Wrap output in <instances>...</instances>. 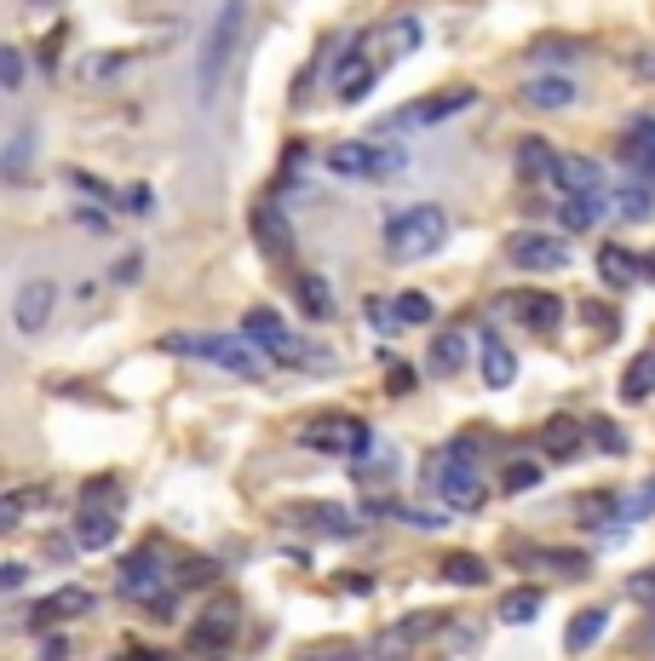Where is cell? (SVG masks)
<instances>
[{"label": "cell", "mask_w": 655, "mask_h": 661, "mask_svg": "<svg viewBox=\"0 0 655 661\" xmlns=\"http://www.w3.org/2000/svg\"><path fill=\"white\" fill-rule=\"evenodd\" d=\"M34 501H47V489H41V494H34V489H23V494H0V535H12Z\"/></svg>", "instance_id": "cell-35"}, {"label": "cell", "mask_w": 655, "mask_h": 661, "mask_svg": "<svg viewBox=\"0 0 655 661\" xmlns=\"http://www.w3.org/2000/svg\"><path fill=\"white\" fill-rule=\"evenodd\" d=\"M426 483H431V494L448 507V512H477L483 507V478H477V443L472 438H455L448 449H437L431 460H426Z\"/></svg>", "instance_id": "cell-2"}, {"label": "cell", "mask_w": 655, "mask_h": 661, "mask_svg": "<svg viewBox=\"0 0 655 661\" xmlns=\"http://www.w3.org/2000/svg\"><path fill=\"white\" fill-rule=\"evenodd\" d=\"M448 242V213L443 208H408V213H397L391 224H386V253L397 259V264H408V259H431L437 248Z\"/></svg>", "instance_id": "cell-3"}, {"label": "cell", "mask_w": 655, "mask_h": 661, "mask_svg": "<svg viewBox=\"0 0 655 661\" xmlns=\"http://www.w3.org/2000/svg\"><path fill=\"white\" fill-rule=\"evenodd\" d=\"M540 443H546V454L569 460V454H580V425L575 420H552L546 432H540Z\"/></svg>", "instance_id": "cell-33"}, {"label": "cell", "mask_w": 655, "mask_h": 661, "mask_svg": "<svg viewBox=\"0 0 655 661\" xmlns=\"http://www.w3.org/2000/svg\"><path fill=\"white\" fill-rule=\"evenodd\" d=\"M391 317H397V322H408V328H426V322H431V300H426V293H397Z\"/></svg>", "instance_id": "cell-36"}, {"label": "cell", "mask_w": 655, "mask_h": 661, "mask_svg": "<svg viewBox=\"0 0 655 661\" xmlns=\"http://www.w3.org/2000/svg\"><path fill=\"white\" fill-rule=\"evenodd\" d=\"M535 483H540V467H535V460H512L506 478H500L506 494H524V489H535Z\"/></svg>", "instance_id": "cell-38"}, {"label": "cell", "mask_w": 655, "mask_h": 661, "mask_svg": "<svg viewBox=\"0 0 655 661\" xmlns=\"http://www.w3.org/2000/svg\"><path fill=\"white\" fill-rule=\"evenodd\" d=\"M443 575L455 581V587H483V581H489V564H483L477 552H448L443 558Z\"/></svg>", "instance_id": "cell-30"}, {"label": "cell", "mask_w": 655, "mask_h": 661, "mask_svg": "<svg viewBox=\"0 0 655 661\" xmlns=\"http://www.w3.org/2000/svg\"><path fill=\"white\" fill-rule=\"evenodd\" d=\"M386 76V63H379L368 52V41H351V52L339 58V70H334V92H339V104H363V98L374 92V81Z\"/></svg>", "instance_id": "cell-9"}, {"label": "cell", "mask_w": 655, "mask_h": 661, "mask_svg": "<svg viewBox=\"0 0 655 661\" xmlns=\"http://www.w3.org/2000/svg\"><path fill=\"white\" fill-rule=\"evenodd\" d=\"M506 259L517 264V271H564V264L575 259L569 237H552V230H517V237L506 242Z\"/></svg>", "instance_id": "cell-7"}, {"label": "cell", "mask_w": 655, "mask_h": 661, "mask_svg": "<svg viewBox=\"0 0 655 661\" xmlns=\"http://www.w3.org/2000/svg\"><path fill=\"white\" fill-rule=\"evenodd\" d=\"M621 391H627V403H644V397H655V345L638 351L627 362V374H621Z\"/></svg>", "instance_id": "cell-24"}, {"label": "cell", "mask_w": 655, "mask_h": 661, "mask_svg": "<svg viewBox=\"0 0 655 661\" xmlns=\"http://www.w3.org/2000/svg\"><path fill=\"white\" fill-rule=\"evenodd\" d=\"M593 432H598V449H604V454H627V438H621V425L598 420V425H593Z\"/></svg>", "instance_id": "cell-42"}, {"label": "cell", "mask_w": 655, "mask_h": 661, "mask_svg": "<svg viewBox=\"0 0 655 661\" xmlns=\"http://www.w3.org/2000/svg\"><path fill=\"white\" fill-rule=\"evenodd\" d=\"M328 168H334L339 179H391V173L408 168V150H397V144H368V139H345V144L328 150Z\"/></svg>", "instance_id": "cell-4"}, {"label": "cell", "mask_w": 655, "mask_h": 661, "mask_svg": "<svg viewBox=\"0 0 655 661\" xmlns=\"http://www.w3.org/2000/svg\"><path fill=\"white\" fill-rule=\"evenodd\" d=\"M0 87H23V52L18 47H0Z\"/></svg>", "instance_id": "cell-40"}, {"label": "cell", "mask_w": 655, "mask_h": 661, "mask_svg": "<svg viewBox=\"0 0 655 661\" xmlns=\"http://www.w3.org/2000/svg\"><path fill=\"white\" fill-rule=\"evenodd\" d=\"M294 288H299V306L310 317H334V293H328L322 277H294Z\"/></svg>", "instance_id": "cell-34"}, {"label": "cell", "mask_w": 655, "mask_h": 661, "mask_svg": "<svg viewBox=\"0 0 655 661\" xmlns=\"http://www.w3.org/2000/svg\"><path fill=\"white\" fill-rule=\"evenodd\" d=\"M540 587H517V592H506V599H500V621L506 627H524V621H535L540 615Z\"/></svg>", "instance_id": "cell-29"}, {"label": "cell", "mask_w": 655, "mask_h": 661, "mask_svg": "<svg viewBox=\"0 0 655 661\" xmlns=\"http://www.w3.org/2000/svg\"><path fill=\"white\" fill-rule=\"evenodd\" d=\"M477 357H483V385L506 391V385L517 380V357H512V345H506V340L483 334V340H477Z\"/></svg>", "instance_id": "cell-19"}, {"label": "cell", "mask_w": 655, "mask_h": 661, "mask_svg": "<svg viewBox=\"0 0 655 661\" xmlns=\"http://www.w3.org/2000/svg\"><path fill=\"white\" fill-rule=\"evenodd\" d=\"M121 587H127V599L150 604V610H156V621H172V575H167L161 564H156L150 552L127 558V570H121Z\"/></svg>", "instance_id": "cell-8"}, {"label": "cell", "mask_w": 655, "mask_h": 661, "mask_svg": "<svg viewBox=\"0 0 655 661\" xmlns=\"http://www.w3.org/2000/svg\"><path fill=\"white\" fill-rule=\"evenodd\" d=\"M615 512H621V501H615L609 489H598V494H580V518H586V523H604V518L615 523Z\"/></svg>", "instance_id": "cell-37"}, {"label": "cell", "mask_w": 655, "mask_h": 661, "mask_svg": "<svg viewBox=\"0 0 655 661\" xmlns=\"http://www.w3.org/2000/svg\"><path fill=\"white\" fill-rule=\"evenodd\" d=\"M604 621H609V610H598V604H593V610H580V615L569 621V633H564V650H575V655H580V650H593L598 633H604Z\"/></svg>", "instance_id": "cell-27"}, {"label": "cell", "mask_w": 655, "mask_h": 661, "mask_svg": "<svg viewBox=\"0 0 655 661\" xmlns=\"http://www.w3.org/2000/svg\"><path fill=\"white\" fill-rule=\"evenodd\" d=\"M230 627H236V610H230V604L207 610V621H201V627H190V650H219V644L230 639Z\"/></svg>", "instance_id": "cell-25"}, {"label": "cell", "mask_w": 655, "mask_h": 661, "mask_svg": "<svg viewBox=\"0 0 655 661\" xmlns=\"http://www.w3.org/2000/svg\"><path fill=\"white\" fill-rule=\"evenodd\" d=\"M254 230H259L265 253H276V259L294 253V230H288V219H282V208H276V202H265V208L254 213Z\"/></svg>", "instance_id": "cell-21"}, {"label": "cell", "mask_w": 655, "mask_h": 661, "mask_svg": "<svg viewBox=\"0 0 655 661\" xmlns=\"http://www.w3.org/2000/svg\"><path fill=\"white\" fill-rule=\"evenodd\" d=\"M627 592H633V599H655V570H649V575H633Z\"/></svg>", "instance_id": "cell-45"}, {"label": "cell", "mask_w": 655, "mask_h": 661, "mask_svg": "<svg viewBox=\"0 0 655 661\" xmlns=\"http://www.w3.org/2000/svg\"><path fill=\"white\" fill-rule=\"evenodd\" d=\"M466 104H477V92L472 87H448V92H431V98H414V104H403L397 110V121L391 127H437V121H448V116H460Z\"/></svg>", "instance_id": "cell-10"}, {"label": "cell", "mask_w": 655, "mask_h": 661, "mask_svg": "<svg viewBox=\"0 0 655 661\" xmlns=\"http://www.w3.org/2000/svg\"><path fill=\"white\" fill-rule=\"evenodd\" d=\"M391 391H414V374L408 369H391Z\"/></svg>", "instance_id": "cell-46"}, {"label": "cell", "mask_w": 655, "mask_h": 661, "mask_svg": "<svg viewBox=\"0 0 655 661\" xmlns=\"http://www.w3.org/2000/svg\"><path fill=\"white\" fill-rule=\"evenodd\" d=\"M305 518L322 529V535H357V518L345 512V507H334V501H317V507H305Z\"/></svg>", "instance_id": "cell-31"}, {"label": "cell", "mask_w": 655, "mask_h": 661, "mask_svg": "<svg viewBox=\"0 0 655 661\" xmlns=\"http://www.w3.org/2000/svg\"><path fill=\"white\" fill-rule=\"evenodd\" d=\"M615 213H621V219H633V224H638V219H649V213H655L649 179H633V184H621V190H615Z\"/></svg>", "instance_id": "cell-28"}, {"label": "cell", "mask_w": 655, "mask_h": 661, "mask_svg": "<svg viewBox=\"0 0 655 661\" xmlns=\"http://www.w3.org/2000/svg\"><path fill=\"white\" fill-rule=\"evenodd\" d=\"M172 351H185V357H201V362H214V369L236 374V380H259L265 374V362L254 357L248 340H219V334H172L167 340Z\"/></svg>", "instance_id": "cell-5"}, {"label": "cell", "mask_w": 655, "mask_h": 661, "mask_svg": "<svg viewBox=\"0 0 655 661\" xmlns=\"http://www.w3.org/2000/svg\"><path fill=\"white\" fill-rule=\"evenodd\" d=\"M116 208H121V213H150V184L121 190V196H116Z\"/></svg>", "instance_id": "cell-41"}, {"label": "cell", "mask_w": 655, "mask_h": 661, "mask_svg": "<svg viewBox=\"0 0 655 661\" xmlns=\"http://www.w3.org/2000/svg\"><path fill=\"white\" fill-rule=\"evenodd\" d=\"M241 29H248V0H225L214 12V23H207V36H201V52H196V104L201 110L219 104L225 70H230V58L241 47Z\"/></svg>", "instance_id": "cell-1"}, {"label": "cell", "mask_w": 655, "mask_h": 661, "mask_svg": "<svg viewBox=\"0 0 655 661\" xmlns=\"http://www.w3.org/2000/svg\"><path fill=\"white\" fill-rule=\"evenodd\" d=\"M575 98H580V87L569 76H529L524 81V104L529 110H569Z\"/></svg>", "instance_id": "cell-17"}, {"label": "cell", "mask_w": 655, "mask_h": 661, "mask_svg": "<svg viewBox=\"0 0 655 661\" xmlns=\"http://www.w3.org/2000/svg\"><path fill=\"white\" fill-rule=\"evenodd\" d=\"M305 443L322 449V454H351V460H363V454L374 449V432H368L357 414H322V420L305 425Z\"/></svg>", "instance_id": "cell-6"}, {"label": "cell", "mask_w": 655, "mask_h": 661, "mask_svg": "<svg viewBox=\"0 0 655 661\" xmlns=\"http://www.w3.org/2000/svg\"><path fill=\"white\" fill-rule=\"evenodd\" d=\"M466 357H472V340L460 334V328H448V334H437L431 340V374H460L466 369Z\"/></svg>", "instance_id": "cell-22"}, {"label": "cell", "mask_w": 655, "mask_h": 661, "mask_svg": "<svg viewBox=\"0 0 655 661\" xmlns=\"http://www.w3.org/2000/svg\"><path fill=\"white\" fill-rule=\"evenodd\" d=\"M23 581H29V570H23V564H0V592H18Z\"/></svg>", "instance_id": "cell-44"}, {"label": "cell", "mask_w": 655, "mask_h": 661, "mask_svg": "<svg viewBox=\"0 0 655 661\" xmlns=\"http://www.w3.org/2000/svg\"><path fill=\"white\" fill-rule=\"evenodd\" d=\"M517 322H524L529 334H552V328L564 322V300L558 293H524V300H517Z\"/></svg>", "instance_id": "cell-20"}, {"label": "cell", "mask_w": 655, "mask_h": 661, "mask_svg": "<svg viewBox=\"0 0 655 661\" xmlns=\"http://www.w3.org/2000/svg\"><path fill=\"white\" fill-rule=\"evenodd\" d=\"M116 535H121L116 512H110V507H92V501H81V518H76V547H87V552H103V547H116Z\"/></svg>", "instance_id": "cell-15"}, {"label": "cell", "mask_w": 655, "mask_h": 661, "mask_svg": "<svg viewBox=\"0 0 655 661\" xmlns=\"http://www.w3.org/2000/svg\"><path fill=\"white\" fill-rule=\"evenodd\" d=\"M517 173H524V179H552V144L546 139H524V144H517Z\"/></svg>", "instance_id": "cell-32"}, {"label": "cell", "mask_w": 655, "mask_h": 661, "mask_svg": "<svg viewBox=\"0 0 655 661\" xmlns=\"http://www.w3.org/2000/svg\"><path fill=\"white\" fill-rule=\"evenodd\" d=\"M621 161H627L638 179H655V116L627 121V132H621Z\"/></svg>", "instance_id": "cell-12"}, {"label": "cell", "mask_w": 655, "mask_h": 661, "mask_svg": "<svg viewBox=\"0 0 655 661\" xmlns=\"http://www.w3.org/2000/svg\"><path fill=\"white\" fill-rule=\"evenodd\" d=\"M29 156H34V127H23V132H18V139L7 144V161H0V168H7V173L18 179V173L29 168Z\"/></svg>", "instance_id": "cell-39"}, {"label": "cell", "mask_w": 655, "mask_h": 661, "mask_svg": "<svg viewBox=\"0 0 655 661\" xmlns=\"http://www.w3.org/2000/svg\"><path fill=\"white\" fill-rule=\"evenodd\" d=\"M552 179H558L564 190H604L598 168L586 156H552Z\"/></svg>", "instance_id": "cell-23"}, {"label": "cell", "mask_w": 655, "mask_h": 661, "mask_svg": "<svg viewBox=\"0 0 655 661\" xmlns=\"http://www.w3.org/2000/svg\"><path fill=\"white\" fill-rule=\"evenodd\" d=\"M414 47H420V23H414V18H391L386 29H374V36H368V52L386 63V70H391V58H403Z\"/></svg>", "instance_id": "cell-16"}, {"label": "cell", "mask_w": 655, "mask_h": 661, "mask_svg": "<svg viewBox=\"0 0 655 661\" xmlns=\"http://www.w3.org/2000/svg\"><path fill=\"white\" fill-rule=\"evenodd\" d=\"M598 277H604L609 288L627 293V288L638 282V259H633L627 248H604V253H598Z\"/></svg>", "instance_id": "cell-26"}, {"label": "cell", "mask_w": 655, "mask_h": 661, "mask_svg": "<svg viewBox=\"0 0 655 661\" xmlns=\"http://www.w3.org/2000/svg\"><path fill=\"white\" fill-rule=\"evenodd\" d=\"M92 610V587H58L52 599H41L29 610V627L41 633V627H52V621H69V615H87Z\"/></svg>", "instance_id": "cell-14"}, {"label": "cell", "mask_w": 655, "mask_h": 661, "mask_svg": "<svg viewBox=\"0 0 655 661\" xmlns=\"http://www.w3.org/2000/svg\"><path fill=\"white\" fill-rule=\"evenodd\" d=\"M604 190H564V202H558V219H564V230L575 237V230H593L598 219H604Z\"/></svg>", "instance_id": "cell-18"}, {"label": "cell", "mask_w": 655, "mask_h": 661, "mask_svg": "<svg viewBox=\"0 0 655 661\" xmlns=\"http://www.w3.org/2000/svg\"><path fill=\"white\" fill-rule=\"evenodd\" d=\"M172 581H179V587H207V581H214V564H201V558H196V564H185V575H172Z\"/></svg>", "instance_id": "cell-43"}, {"label": "cell", "mask_w": 655, "mask_h": 661, "mask_svg": "<svg viewBox=\"0 0 655 661\" xmlns=\"http://www.w3.org/2000/svg\"><path fill=\"white\" fill-rule=\"evenodd\" d=\"M241 340H248L254 351H270V357H282V345H288L294 334H288V322L276 317L270 306H254L248 317H241Z\"/></svg>", "instance_id": "cell-13"}, {"label": "cell", "mask_w": 655, "mask_h": 661, "mask_svg": "<svg viewBox=\"0 0 655 661\" xmlns=\"http://www.w3.org/2000/svg\"><path fill=\"white\" fill-rule=\"evenodd\" d=\"M52 306H58V288L41 277V282H23L18 300H12V322L23 328V334H41V328L52 322Z\"/></svg>", "instance_id": "cell-11"}]
</instances>
